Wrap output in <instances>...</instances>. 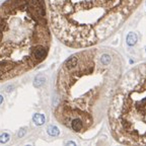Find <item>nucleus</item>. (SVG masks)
I'll use <instances>...</instances> for the list:
<instances>
[{"label":"nucleus","mask_w":146,"mask_h":146,"mask_svg":"<svg viewBox=\"0 0 146 146\" xmlns=\"http://www.w3.org/2000/svg\"><path fill=\"white\" fill-rule=\"evenodd\" d=\"M113 138L124 145H146V62L122 76L108 111Z\"/></svg>","instance_id":"4"},{"label":"nucleus","mask_w":146,"mask_h":146,"mask_svg":"<svg viewBox=\"0 0 146 146\" xmlns=\"http://www.w3.org/2000/svg\"><path fill=\"white\" fill-rule=\"evenodd\" d=\"M48 132L51 135H57L58 133H59V131H58V129L55 126H51V127L48 128Z\"/></svg>","instance_id":"7"},{"label":"nucleus","mask_w":146,"mask_h":146,"mask_svg":"<svg viewBox=\"0 0 146 146\" xmlns=\"http://www.w3.org/2000/svg\"><path fill=\"white\" fill-rule=\"evenodd\" d=\"M143 0H47L51 28L65 46L84 49L115 35Z\"/></svg>","instance_id":"3"},{"label":"nucleus","mask_w":146,"mask_h":146,"mask_svg":"<svg viewBox=\"0 0 146 146\" xmlns=\"http://www.w3.org/2000/svg\"><path fill=\"white\" fill-rule=\"evenodd\" d=\"M124 59L108 47H88L66 59L58 70L53 116L71 132L94 130L108 114L123 76Z\"/></svg>","instance_id":"1"},{"label":"nucleus","mask_w":146,"mask_h":146,"mask_svg":"<svg viewBox=\"0 0 146 146\" xmlns=\"http://www.w3.org/2000/svg\"><path fill=\"white\" fill-rule=\"evenodd\" d=\"M34 121L37 125H42L44 122H45V117H44L43 115H40V114H37L35 115L34 117Z\"/></svg>","instance_id":"5"},{"label":"nucleus","mask_w":146,"mask_h":146,"mask_svg":"<svg viewBox=\"0 0 146 146\" xmlns=\"http://www.w3.org/2000/svg\"><path fill=\"white\" fill-rule=\"evenodd\" d=\"M52 42L46 0H6L0 5V82L46 60Z\"/></svg>","instance_id":"2"},{"label":"nucleus","mask_w":146,"mask_h":146,"mask_svg":"<svg viewBox=\"0 0 146 146\" xmlns=\"http://www.w3.org/2000/svg\"><path fill=\"white\" fill-rule=\"evenodd\" d=\"M2 101H3V98H2V96H1V95H0V104H1Z\"/></svg>","instance_id":"8"},{"label":"nucleus","mask_w":146,"mask_h":146,"mask_svg":"<svg viewBox=\"0 0 146 146\" xmlns=\"http://www.w3.org/2000/svg\"><path fill=\"white\" fill-rule=\"evenodd\" d=\"M136 40H137V38H136V36L134 34H130L128 36V38H127V41H128L129 45H134V44L136 43Z\"/></svg>","instance_id":"6"}]
</instances>
